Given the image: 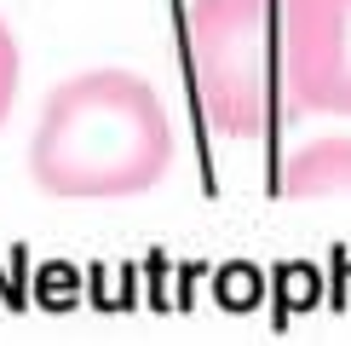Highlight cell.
<instances>
[{
	"label": "cell",
	"mask_w": 351,
	"mask_h": 346,
	"mask_svg": "<svg viewBox=\"0 0 351 346\" xmlns=\"http://www.w3.org/2000/svg\"><path fill=\"white\" fill-rule=\"evenodd\" d=\"M12 98H18V41L0 23V122L12 115Z\"/></svg>",
	"instance_id": "5b68a950"
},
{
	"label": "cell",
	"mask_w": 351,
	"mask_h": 346,
	"mask_svg": "<svg viewBox=\"0 0 351 346\" xmlns=\"http://www.w3.org/2000/svg\"><path fill=\"white\" fill-rule=\"evenodd\" d=\"M173 168V122L127 69H86L52 86L29 139V173L47 196H138Z\"/></svg>",
	"instance_id": "6da1fadb"
},
{
	"label": "cell",
	"mask_w": 351,
	"mask_h": 346,
	"mask_svg": "<svg viewBox=\"0 0 351 346\" xmlns=\"http://www.w3.org/2000/svg\"><path fill=\"white\" fill-rule=\"evenodd\" d=\"M282 196H351V139H317L276 173Z\"/></svg>",
	"instance_id": "277c9868"
},
{
	"label": "cell",
	"mask_w": 351,
	"mask_h": 346,
	"mask_svg": "<svg viewBox=\"0 0 351 346\" xmlns=\"http://www.w3.org/2000/svg\"><path fill=\"white\" fill-rule=\"evenodd\" d=\"M288 76L311 115H351V0H282Z\"/></svg>",
	"instance_id": "3957f363"
},
{
	"label": "cell",
	"mask_w": 351,
	"mask_h": 346,
	"mask_svg": "<svg viewBox=\"0 0 351 346\" xmlns=\"http://www.w3.org/2000/svg\"><path fill=\"white\" fill-rule=\"evenodd\" d=\"M184 47L202 110L225 139H271L300 110L282 0H190Z\"/></svg>",
	"instance_id": "7a4b0ae2"
}]
</instances>
